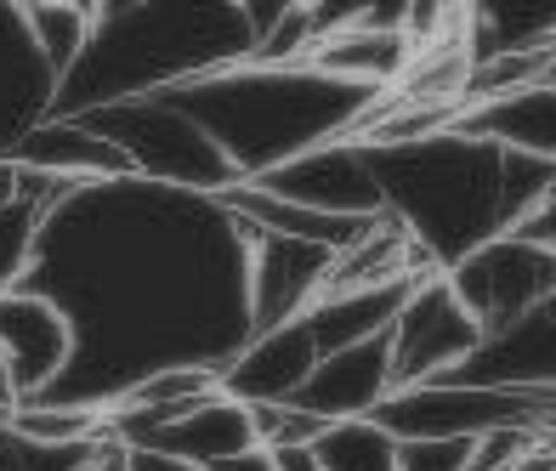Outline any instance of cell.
Masks as SVG:
<instances>
[{"label": "cell", "mask_w": 556, "mask_h": 471, "mask_svg": "<svg viewBox=\"0 0 556 471\" xmlns=\"http://www.w3.org/2000/svg\"><path fill=\"white\" fill-rule=\"evenodd\" d=\"M23 290L68 324V369L40 404L109 415L160 369L222 375L250 341V228L211 193L91 182L40 221Z\"/></svg>", "instance_id": "cell-1"}, {"label": "cell", "mask_w": 556, "mask_h": 471, "mask_svg": "<svg viewBox=\"0 0 556 471\" xmlns=\"http://www.w3.org/2000/svg\"><path fill=\"white\" fill-rule=\"evenodd\" d=\"M165 97L222 148L239 182H262L324 142L364 137L387 103V91H364L313 63H233Z\"/></svg>", "instance_id": "cell-2"}, {"label": "cell", "mask_w": 556, "mask_h": 471, "mask_svg": "<svg viewBox=\"0 0 556 471\" xmlns=\"http://www.w3.org/2000/svg\"><path fill=\"white\" fill-rule=\"evenodd\" d=\"M256 40L239 0H97L80 63L58 80V119L165 97L216 68L250 63Z\"/></svg>", "instance_id": "cell-3"}, {"label": "cell", "mask_w": 556, "mask_h": 471, "mask_svg": "<svg viewBox=\"0 0 556 471\" xmlns=\"http://www.w3.org/2000/svg\"><path fill=\"white\" fill-rule=\"evenodd\" d=\"M375 182H381V216H392L432 272H448L477 244L511 233L505 216V148L432 131L415 142H364Z\"/></svg>", "instance_id": "cell-4"}, {"label": "cell", "mask_w": 556, "mask_h": 471, "mask_svg": "<svg viewBox=\"0 0 556 471\" xmlns=\"http://www.w3.org/2000/svg\"><path fill=\"white\" fill-rule=\"evenodd\" d=\"M80 119L103 142L119 148V160L137 182L211 193V200H222L227 188H239L233 165L222 160V148L199 131L170 97H137V103H114V109H97V114H80Z\"/></svg>", "instance_id": "cell-5"}, {"label": "cell", "mask_w": 556, "mask_h": 471, "mask_svg": "<svg viewBox=\"0 0 556 471\" xmlns=\"http://www.w3.org/2000/svg\"><path fill=\"white\" fill-rule=\"evenodd\" d=\"M381 432L397 443H471L505 427L545 432L551 427V398L545 392H517V386H471V381H426L403 386L369 415Z\"/></svg>", "instance_id": "cell-6"}, {"label": "cell", "mask_w": 556, "mask_h": 471, "mask_svg": "<svg viewBox=\"0 0 556 471\" xmlns=\"http://www.w3.org/2000/svg\"><path fill=\"white\" fill-rule=\"evenodd\" d=\"M448 290L460 295V307L477 318V330L500 335L522 324L528 313H540L551 295H556V256L540 251V244H528L517 233H500L489 244H477L471 256H460L448 272Z\"/></svg>", "instance_id": "cell-7"}, {"label": "cell", "mask_w": 556, "mask_h": 471, "mask_svg": "<svg viewBox=\"0 0 556 471\" xmlns=\"http://www.w3.org/2000/svg\"><path fill=\"white\" fill-rule=\"evenodd\" d=\"M483 346L477 318L460 307V295L448 290L443 272L415 279V290L403 295V307L387 330V353H392V392L403 386H426V381H448L454 369H466L471 353Z\"/></svg>", "instance_id": "cell-8"}, {"label": "cell", "mask_w": 556, "mask_h": 471, "mask_svg": "<svg viewBox=\"0 0 556 471\" xmlns=\"http://www.w3.org/2000/svg\"><path fill=\"white\" fill-rule=\"evenodd\" d=\"M273 193V200H290V205H307L324 216H381V182H375V165H369V148L358 137L346 142H324L313 154H301L290 165L267 170L262 182H250Z\"/></svg>", "instance_id": "cell-9"}, {"label": "cell", "mask_w": 556, "mask_h": 471, "mask_svg": "<svg viewBox=\"0 0 556 471\" xmlns=\"http://www.w3.org/2000/svg\"><path fill=\"white\" fill-rule=\"evenodd\" d=\"M109 437H119L131 455H160V460H176V466L211 471V466H222V460L256 449V420H250L244 404H233L227 392H216V398L193 404V409L170 415V420L119 427V432H109Z\"/></svg>", "instance_id": "cell-10"}, {"label": "cell", "mask_w": 556, "mask_h": 471, "mask_svg": "<svg viewBox=\"0 0 556 471\" xmlns=\"http://www.w3.org/2000/svg\"><path fill=\"white\" fill-rule=\"evenodd\" d=\"M336 256L301 239L250 233V335L307 318V307L330 290Z\"/></svg>", "instance_id": "cell-11"}, {"label": "cell", "mask_w": 556, "mask_h": 471, "mask_svg": "<svg viewBox=\"0 0 556 471\" xmlns=\"http://www.w3.org/2000/svg\"><path fill=\"white\" fill-rule=\"evenodd\" d=\"M0 369H7L17 404L46 398L68 369V324L46 295L35 290L0 295Z\"/></svg>", "instance_id": "cell-12"}, {"label": "cell", "mask_w": 556, "mask_h": 471, "mask_svg": "<svg viewBox=\"0 0 556 471\" xmlns=\"http://www.w3.org/2000/svg\"><path fill=\"white\" fill-rule=\"evenodd\" d=\"M387 398H392V353L387 335H375L358 346H341V353H324L290 404L313 415L318 427H341V420H369Z\"/></svg>", "instance_id": "cell-13"}, {"label": "cell", "mask_w": 556, "mask_h": 471, "mask_svg": "<svg viewBox=\"0 0 556 471\" xmlns=\"http://www.w3.org/2000/svg\"><path fill=\"white\" fill-rule=\"evenodd\" d=\"M318 364V346L307 335V324H278V330H256L233 358L222 364V392L244 409H273V404H290L301 386H307Z\"/></svg>", "instance_id": "cell-14"}, {"label": "cell", "mask_w": 556, "mask_h": 471, "mask_svg": "<svg viewBox=\"0 0 556 471\" xmlns=\"http://www.w3.org/2000/svg\"><path fill=\"white\" fill-rule=\"evenodd\" d=\"M58 109V74L46 68L40 46L23 29L17 0H0V160L17 154V142L40 131Z\"/></svg>", "instance_id": "cell-15"}, {"label": "cell", "mask_w": 556, "mask_h": 471, "mask_svg": "<svg viewBox=\"0 0 556 471\" xmlns=\"http://www.w3.org/2000/svg\"><path fill=\"white\" fill-rule=\"evenodd\" d=\"M454 131L483 137L505 154H528L556 165V80L522 86L511 97H494V103H471L454 114Z\"/></svg>", "instance_id": "cell-16"}, {"label": "cell", "mask_w": 556, "mask_h": 471, "mask_svg": "<svg viewBox=\"0 0 556 471\" xmlns=\"http://www.w3.org/2000/svg\"><path fill=\"white\" fill-rule=\"evenodd\" d=\"M12 165L23 170H40V177H58V182H74V188H91V182H119L131 177L119 160V148L103 142L86 119H46L40 131H29L17 142Z\"/></svg>", "instance_id": "cell-17"}, {"label": "cell", "mask_w": 556, "mask_h": 471, "mask_svg": "<svg viewBox=\"0 0 556 471\" xmlns=\"http://www.w3.org/2000/svg\"><path fill=\"white\" fill-rule=\"evenodd\" d=\"M352 17H358V12H352ZM415 52H420V46L403 29H364V23H346V29L324 35L313 46L307 63L324 68V74H336V80L364 86V91H387V86H397L403 74L415 68Z\"/></svg>", "instance_id": "cell-18"}, {"label": "cell", "mask_w": 556, "mask_h": 471, "mask_svg": "<svg viewBox=\"0 0 556 471\" xmlns=\"http://www.w3.org/2000/svg\"><path fill=\"white\" fill-rule=\"evenodd\" d=\"M409 290H415V279H403V284H369V290H324L318 302L307 307V318H301L307 335H313V346H318V358L324 353H341V346H358V341L387 335Z\"/></svg>", "instance_id": "cell-19"}, {"label": "cell", "mask_w": 556, "mask_h": 471, "mask_svg": "<svg viewBox=\"0 0 556 471\" xmlns=\"http://www.w3.org/2000/svg\"><path fill=\"white\" fill-rule=\"evenodd\" d=\"M23 12V29H29V40L40 46L46 68L63 74L80 63L86 40H91V17H97V0H17Z\"/></svg>", "instance_id": "cell-20"}, {"label": "cell", "mask_w": 556, "mask_h": 471, "mask_svg": "<svg viewBox=\"0 0 556 471\" xmlns=\"http://www.w3.org/2000/svg\"><path fill=\"white\" fill-rule=\"evenodd\" d=\"M313 455L324 471H397V437L375 420H341L313 437Z\"/></svg>", "instance_id": "cell-21"}, {"label": "cell", "mask_w": 556, "mask_h": 471, "mask_svg": "<svg viewBox=\"0 0 556 471\" xmlns=\"http://www.w3.org/2000/svg\"><path fill=\"white\" fill-rule=\"evenodd\" d=\"M12 432L35 437V443H91L103 437V415L97 409H74V404H17L12 415H0Z\"/></svg>", "instance_id": "cell-22"}, {"label": "cell", "mask_w": 556, "mask_h": 471, "mask_svg": "<svg viewBox=\"0 0 556 471\" xmlns=\"http://www.w3.org/2000/svg\"><path fill=\"white\" fill-rule=\"evenodd\" d=\"M35 239H40V211L23 200H0V295L23 290L35 267Z\"/></svg>", "instance_id": "cell-23"}, {"label": "cell", "mask_w": 556, "mask_h": 471, "mask_svg": "<svg viewBox=\"0 0 556 471\" xmlns=\"http://www.w3.org/2000/svg\"><path fill=\"white\" fill-rule=\"evenodd\" d=\"M91 449H97V437L91 443H35L0 420V471H80Z\"/></svg>", "instance_id": "cell-24"}, {"label": "cell", "mask_w": 556, "mask_h": 471, "mask_svg": "<svg viewBox=\"0 0 556 471\" xmlns=\"http://www.w3.org/2000/svg\"><path fill=\"white\" fill-rule=\"evenodd\" d=\"M471 443H397V471H466Z\"/></svg>", "instance_id": "cell-25"}, {"label": "cell", "mask_w": 556, "mask_h": 471, "mask_svg": "<svg viewBox=\"0 0 556 471\" xmlns=\"http://www.w3.org/2000/svg\"><path fill=\"white\" fill-rule=\"evenodd\" d=\"M511 233H517V239H528V244H540V251H551V256H556V182L545 188V200H540L534 211H528V216L517 221Z\"/></svg>", "instance_id": "cell-26"}, {"label": "cell", "mask_w": 556, "mask_h": 471, "mask_svg": "<svg viewBox=\"0 0 556 471\" xmlns=\"http://www.w3.org/2000/svg\"><path fill=\"white\" fill-rule=\"evenodd\" d=\"M80 471H131V449H125V443L119 437H97V449L86 455V466Z\"/></svg>", "instance_id": "cell-27"}, {"label": "cell", "mask_w": 556, "mask_h": 471, "mask_svg": "<svg viewBox=\"0 0 556 471\" xmlns=\"http://www.w3.org/2000/svg\"><path fill=\"white\" fill-rule=\"evenodd\" d=\"M211 471H278V460H273V449H244V455H233V460H222V466H211Z\"/></svg>", "instance_id": "cell-28"}, {"label": "cell", "mask_w": 556, "mask_h": 471, "mask_svg": "<svg viewBox=\"0 0 556 471\" xmlns=\"http://www.w3.org/2000/svg\"><path fill=\"white\" fill-rule=\"evenodd\" d=\"M131 471H199V466H176V460H160V455H131Z\"/></svg>", "instance_id": "cell-29"}]
</instances>
